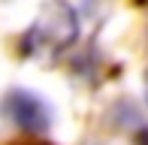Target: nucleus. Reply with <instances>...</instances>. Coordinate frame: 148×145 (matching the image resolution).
Returning a JSON list of instances; mask_svg holds the SVG:
<instances>
[{"label":"nucleus","mask_w":148,"mask_h":145,"mask_svg":"<svg viewBox=\"0 0 148 145\" xmlns=\"http://www.w3.org/2000/svg\"><path fill=\"white\" fill-rule=\"evenodd\" d=\"M145 88H148V79H145Z\"/></svg>","instance_id":"obj_2"},{"label":"nucleus","mask_w":148,"mask_h":145,"mask_svg":"<svg viewBox=\"0 0 148 145\" xmlns=\"http://www.w3.org/2000/svg\"><path fill=\"white\" fill-rule=\"evenodd\" d=\"M6 115L18 124L21 130H45L49 127V109L42 106L39 97L27 94V91H12L6 97Z\"/></svg>","instance_id":"obj_1"}]
</instances>
